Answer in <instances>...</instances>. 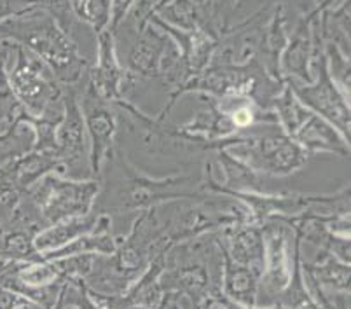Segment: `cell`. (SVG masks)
<instances>
[{
  "instance_id": "cell-1",
  "label": "cell",
  "mask_w": 351,
  "mask_h": 309,
  "mask_svg": "<svg viewBox=\"0 0 351 309\" xmlns=\"http://www.w3.org/2000/svg\"><path fill=\"white\" fill-rule=\"evenodd\" d=\"M97 187L77 186L72 182H60L54 178H47L44 186L39 187L34 201L39 212H43L44 221L49 225L70 217L86 215L93 201V194Z\"/></svg>"
},
{
  "instance_id": "cell-2",
  "label": "cell",
  "mask_w": 351,
  "mask_h": 309,
  "mask_svg": "<svg viewBox=\"0 0 351 309\" xmlns=\"http://www.w3.org/2000/svg\"><path fill=\"white\" fill-rule=\"evenodd\" d=\"M107 219L98 217H70L65 221H60L49 227L43 229L35 236L34 245L39 254H47L63 248L72 243L81 236L93 234V232H108Z\"/></svg>"
},
{
  "instance_id": "cell-3",
  "label": "cell",
  "mask_w": 351,
  "mask_h": 309,
  "mask_svg": "<svg viewBox=\"0 0 351 309\" xmlns=\"http://www.w3.org/2000/svg\"><path fill=\"white\" fill-rule=\"evenodd\" d=\"M220 248H222V257H224V267H222V294L229 301L236 302V304L252 308V306L257 304V290L261 276H263V271L234 262L226 254L222 243H220Z\"/></svg>"
},
{
  "instance_id": "cell-4",
  "label": "cell",
  "mask_w": 351,
  "mask_h": 309,
  "mask_svg": "<svg viewBox=\"0 0 351 309\" xmlns=\"http://www.w3.org/2000/svg\"><path fill=\"white\" fill-rule=\"evenodd\" d=\"M226 241L228 245L222 243V240L220 243L234 262L261 271L264 269L263 229L255 227V225L234 224V227L226 231Z\"/></svg>"
},
{
  "instance_id": "cell-5",
  "label": "cell",
  "mask_w": 351,
  "mask_h": 309,
  "mask_svg": "<svg viewBox=\"0 0 351 309\" xmlns=\"http://www.w3.org/2000/svg\"><path fill=\"white\" fill-rule=\"evenodd\" d=\"M304 275L311 288H328L337 294L350 292V264L341 262L336 257L324 256L322 259L318 257L317 264H304Z\"/></svg>"
},
{
  "instance_id": "cell-6",
  "label": "cell",
  "mask_w": 351,
  "mask_h": 309,
  "mask_svg": "<svg viewBox=\"0 0 351 309\" xmlns=\"http://www.w3.org/2000/svg\"><path fill=\"white\" fill-rule=\"evenodd\" d=\"M88 119L95 136V168H97L105 149L108 147V142H110V135L114 129L112 117L105 110H95V112L88 114Z\"/></svg>"
},
{
  "instance_id": "cell-7",
  "label": "cell",
  "mask_w": 351,
  "mask_h": 309,
  "mask_svg": "<svg viewBox=\"0 0 351 309\" xmlns=\"http://www.w3.org/2000/svg\"><path fill=\"white\" fill-rule=\"evenodd\" d=\"M82 121L77 112H70L66 117V124L62 129V147L63 154L70 159L81 158L82 152Z\"/></svg>"
}]
</instances>
